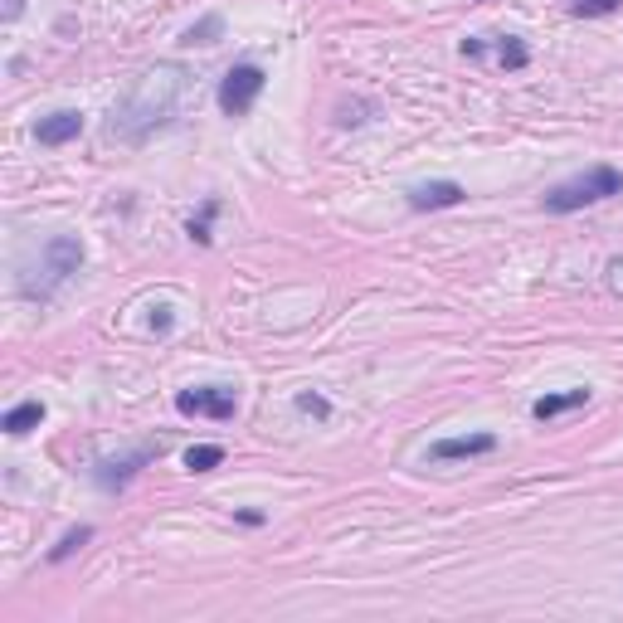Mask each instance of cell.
I'll return each mask as SVG.
<instances>
[{"instance_id": "obj_22", "label": "cell", "mask_w": 623, "mask_h": 623, "mask_svg": "<svg viewBox=\"0 0 623 623\" xmlns=\"http://www.w3.org/2000/svg\"><path fill=\"white\" fill-rule=\"evenodd\" d=\"M483 54H487V39H463V59H483Z\"/></svg>"}, {"instance_id": "obj_3", "label": "cell", "mask_w": 623, "mask_h": 623, "mask_svg": "<svg viewBox=\"0 0 623 623\" xmlns=\"http://www.w3.org/2000/svg\"><path fill=\"white\" fill-rule=\"evenodd\" d=\"M614 195H623V171H618V166H589V171L550 186L541 195V209H546V215H575V209L614 200Z\"/></svg>"}, {"instance_id": "obj_9", "label": "cell", "mask_w": 623, "mask_h": 623, "mask_svg": "<svg viewBox=\"0 0 623 623\" xmlns=\"http://www.w3.org/2000/svg\"><path fill=\"white\" fill-rule=\"evenodd\" d=\"M35 137H39V147H68V141L83 137V112H78V107L49 112V117L35 122Z\"/></svg>"}, {"instance_id": "obj_4", "label": "cell", "mask_w": 623, "mask_h": 623, "mask_svg": "<svg viewBox=\"0 0 623 623\" xmlns=\"http://www.w3.org/2000/svg\"><path fill=\"white\" fill-rule=\"evenodd\" d=\"M263 88H268V74L259 64H234L230 74L220 78V112L224 117H249L253 112V103L263 97Z\"/></svg>"}, {"instance_id": "obj_23", "label": "cell", "mask_w": 623, "mask_h": 623, "mask_svg": "<svg viewBox=\"0 0 623 623\" xmlns=\"http://www.w3.org/2000/svg\"><path fill=\"white\" fill-rule=\"evenodd\" d=\"M20 10H25V0H5V5H0V20H20Z\"/></svg>"}, {"instance_id": "obj_15", "label": "cell", "mask_w": 623, "mask_h": 623, "mask_svg": "<svg viewBox=\"0 0 623 623\" xmlns=\"http://www.w3.org/2000/svg\"><path fill=\"white\" fill-rule=\"evenodd\" d=\"M497 64H502V68H512V74H516V68H526V64H531V49L521 45L516 35H502V39H497Z\"/></svg>"}, {"instance_id": "obj_14", "label": "cell", "mask_w": 623, "mask_h": 623, "mask_svg": "<svg viewBox=\"0 0 623 623\" xmlns=\"http://www.w3.org/2000/svg\"><path fill=\"white\" fill-rule=\"evenodd\" d=\"M220 463H224V448H220V444H195V448H186V467H190V473H215Z\"/></svg>"}, {"instance_id": "obj_5", "label": "cell", "mask_w": 623, "mask_h": 623, "mask_svg": "<svg viewBox=\"0 0 623 623\" xmlns=\"http://www.w3.org/2000/svg\"><path fill=\"white\" fill-rule=\"evenodd\" d=\"M161 453H166V438L141 444V448H132V453H117V458H97V463H93V483L103 487V492H127V483H132L141 467H151Z\"/></svg>"}, {"instance_id": "obj_17", "label": "cell", "mask_w": 623, "mask_h": 623, "mask_svg": "<svg viewBox=\"0 0 623 623\" xmlns=\"http://www.w3.org/2000/svg\"><path fill=\"white\" fill-rule=\"evenodd\" d=\"M88 541H93V526H74V531H68V536H64L59 546L49 550V565H64L68 556H74V550H83V546H88Z\"/></svg>"}, {"instance_id": "obj_16", "label": "cell", "mask_w": 623, "mask_h": 623, "mask_svg": "<svg viewBox=\"0 0 623 623\" xmlns=\"http://www.w3.org/2000/svg\"><path fill=\"white\" fill-rule=\"evenodd\" d=\"M570 15H585V20H599V15H618L623 0H565Z\"/></svg>"}, {"instance_id": "obj_11", "label": "cell", "mask_w": 623, "mask_h": 623, "mask_svg": "<svg viewBox=\"0 0 623 623\" xmlns=\"http://www.w3.org/2000/svg\"><path fill=\"white\" fill-rule=\"evenodd\" d=\"M220 39H224V15H220V10H209V15H200L186 35H180V45H186V49H195V45L209 49V45H220Z\"/></svg>"}, {"instance_id": "obj_12", "label": "cell", "mask_w": 623, "mask_h": 623, "mask_svg": "<svg viewBox=\"0 0 623 623\" xmlns=\"http://www.w3.org/2000/svg\"><path fill=\"white\" fill-rule=\"evenodd\" d=\"M39 424H45V404H39V400H25V404H15V409H10L0 429H5L10 438H25L30 429H39Z\"/></svg>"}, {"instance_id": "obj_19", "label": "cell", "mask_w": 623, "mask_h": 623, "mask_svg": "<svg viewBox=\"0 0 623 623\" xmlns=\"http://www.w3.org/2000/svg\"><path fill=\"white\" fill-rule=\"evenodd\" d=\"M297 409H302V414H312V419H332V400H327V394H317V390H302V394H297Z\"/></svg>"}, {"instance_id": "obj_10", "label": "cell", "mask_w": 623, "mask_h": 623, "mask_svg": "<svg viewBox=\"0 0 623 623\" xmlns=\"http://www.w3.org/2000/svg\"><path fill=\"white\" fill-rule=\"evenodd\" d=\"M589 404V385H570V390H556V394H541V400L531 404V419H560V414H570V409H585Z\"/></svg>"}, {"instance_id": "obj_18", "label": "cell", "mask_w": 623, "mask_h": 623, "mask_svg": "<svg viewBox=\"0 0 623 623\" xmlns=\"http://www.w3.org/2000/svg\"><path fill=\"white\" fill-rule=\"evenodd\" d=\"M215 215H220V200H205V205H200V215H190L186 234L195 239V244H209V239H215V234H209V224H215Z\"/></svg>"}, {"instance_id": "obj_20", "label": "cell", "mask_w": 623, "mask_h": 623, "mask_svg": "<svg viewBox=\"0 0 623 623\" xmlns=\"http://www.w3.org/2000/svg\"><path fill=\"white\" fill-rule=\"evenodd\" d=\"M604 288L614 297H623V253H614V259L604 263Z\"/></svg>"}, {"instance_id": "obj_13", "label": "cell", "mask_w": 623, "mask_h": 623, "mask_svg": "<svg viewBox=\"0 0 623 623\" xmlns=\"http://www.w3.org/2000/svg\"><path fill=\"white\" fill-rule=\"evenodd\" d=\"M380 112L375 97H351V103H336V127H361Z\"/></svg>"}, {"instance_id": "obj_1", "label": "cell", "mask_w": 623, "mask_h": 623, "mask_svg": "<svg viewBox=\"0 0 623 623\" xmlns=\"http://www.w3.org/2000/svg\"><path fill=\"white\" fill-rule=\"evenodd\" d=\"M195 97V74L176 59H156L151 68H141L132 78V88L122 93V103L112 107V122H107V137L112 141H127V147H141L151 141L156 132L180 122V112Z\"/></svg>"}, {"instance_id": "obj_6", "label": "cell", "mask_w": 623, "mask_h": 623, "mask_svg": "<svg viewBox=\"0 0 623 623\" xmlns=\"http://www.w3.org/2000/svg\"><path fill=\"white\" fill-rule=\"evenodd\" d=\"M176 414L186 419H234L239 414V390L234 385H200V390H180L176 394Z\"/></svg>"}, {"instance_id": "obj_8", "label": "cell", "mask_w": 623, "mask_h": 623, "mask_svg": "<svg viewBox=\"0 0 623 623\" xmlns=\"http://www.w3.org/2000/svg\"><path fill=\"white\" fill-rule=\"evenodd\" d=\"M409 209H453V205H463L467 200V190L458 186V180H419V186H409Z\"/></svg>"}, {"instance_id": "obj_21", "label": "cell", "mask_w": 623, "mask_h": 623, "mask_svg": "<svg viewBox=\"0 0 623 623\" xmlns=\"http://www.w3.org/2000/svg\"><path fill=\"white\" fill-rule=\"evenodd\" d=\"M171 327H176V317H171V302H161V307L151 312V332H156V336H166Z\"/></svg>"}, {"instance_id": "obj_7", "label": "cell", "mask_w": 623, "mask_h": 623, "mask_svg": "<svg viewBox=\"0 0 623 623\" xmlns=\"http://www.w3.org/2000/svg\"><path fill=\"white\" fill-rule=\"evenodd\" d=\"M497 453V434H458V438H434L429 463H467V458H487Z\"/></svg>"}, {"instance_id": "obj_2", "label": "cell", "mask_w": 623, "mask_h": 623, "mask_svg": "<svg viewBox=\"0 0 623 623\" xmlns=\"http://www.w3.org/2000/svg\"><path fill=\"white\" fill-rule=\"evenodd\" d=\"M83 259H88V249H83L78 234H54L49 244L39 249V259H30L20 268V297H30V302L54 297L83 268Z\"/></svg>"}]
</instances>
